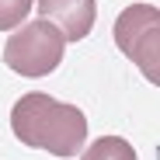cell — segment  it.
Returning a JSON list of instances; mask_svg holds the SVG:
<instances>
[{"label": "cell", "instance_id": "6da1fadb", "mask_svg": "<svg viewBox=\"0 0 160 160\" xmlns=\"http://www.w3.org/2000/svg\"><path fill=\"white\" fill-rule=\"evenodd\" d=\"M11 129L18 143L45 150L52 157H77L87 143V118L77 104L56 101L42 91L18 98L11 108Z\"/></svg>", "mask_w": 160, "mask_h": 160}, {"label": "cell", "instance_id": "7a4b0ae2", "mask_svg": "<svg viewBox=\"0 0 160 160\" xmlns=\"http://www.w3.org/2000/svg\"><path fill=\"white\" fill-rule=\"evenodd\" d=\"M63 52H66V38L49 21H28L7 35L4 63L21 77H49L63 63Z\"/></svg>", "mask_w": 160, "mask_h": 160}, {"label": "cell", "instance_id": "3957f363", "mask_svg": "<svg viewBox=\"0 0 160 160\" xmlns=\"http://www.w3.org/2000/svg\"><path fill=\"white\" fill-rule=\"evenodd\" d=\"M115 45L136 63L150 84H160V11L153 4H132L115 18Z\"/></svg>", "mask_w": 160, "mask_h": 160}, {"label": "cell", "instance_id": "277c9868", "mask_svg": "<svg viewBox=\"0 0 160 160\" xmlns=\"http://www.w3.org/2000/svg\"><path fill=\"white\" fill-rule=\"evenodd\" d=\"M38 14L66 42H80V38H87L91 28H94L98 4L94 0H38Z\"/></svg>", "mask_w": 160, "mask_h": 160}, {"label": "cell", "instance_id": "5b68a950", "mask_svg": "<svg viewBox=\"0 0 160 160\" xmlns=\"http://www.w3.org/2000/svg\"><path fill=\"white\" fill-rule=\"evenodd\" d=\"M80 160H136V150L122 136H101V139H94L84 150Z\"/></svg>", "mask_w": 160, "mask_h": 160}, {"label": "cell", "instance_id": "8992f818", "mask_svg": "<svg viewBox=\"0 0 160 160\" xmlns=\"http://www.w3.org/2000/svg\"><path fill=\"white\" fill-rule=\"evenodd\" d=\"M35 0H0V32H14L18 24H24Z\"/></svg>", "mask_w": 160, "mask_h": 160}]
</instances>
